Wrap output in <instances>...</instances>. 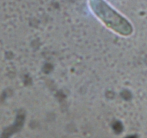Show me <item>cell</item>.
Segmentation results:
<instances>
[{"mask_svg": "<svg viewBox=\"0 0 147 138\" xmlns=\"http://www.w3.org/2000/svg\"><path fill=\"white\" fill-rule=\"evenodd\" d=\"M90 3L94 13L107 26L123 35L131 32V27L128 22L107 6L103 1L91 0Z\"/></svg>", "mask_w": 147, "mask_h": 138, "instance_id": "1", "label": "cell"}]
</instances>
